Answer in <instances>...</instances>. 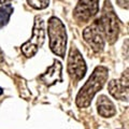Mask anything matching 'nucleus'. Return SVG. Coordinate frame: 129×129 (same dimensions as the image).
Returning <instances> with one entry per match:
<instances>
[{"mask_svg":"<svg viewBox=\"0 0 129 129\" xmlns=\"http://www.w3.org/2000/svg\"><path fill=\"white\" fill-rule=\"evenodd\" d=\"M2 92H3V90H2V88L0 87V95H2Z\"/></svg>","mask_w":129,"mask_h":129,"instance_id":"14","label":"nucleus"},{"mask_svg":"<svg viewBox=\"0 0 129 129\" xmlns=\"http://www.w3.org/2000/svg\"><path fill=\"white\" fill-rule=\"evenodd\" d=\"M61 70H62L61 63L58 60H54L53 66L47 68L45 73H43L40 76V80L44 82V84H46L47 86H51L56 82L61 81Z\"/></svg>","mask_w":129,"mask_h":129,"instance_id":"9","label":"nucleus"},{"mask_svg":"<svg viewBox=\"0 0 129 129\" xmlns=\"http://www.w3.org/2000/svg\"><path fill=\"white\" fill-rule=\"evenodd\" d=\"M8 1H10V0H0V2H1V3H6Z\"/></svg>","mask_w":129,"mask_h":129,"instance_id":"13","label":"nucleus"},{"mask_svg":"<svg viewBox=\"0 0 129 129\" xmlns=\"http://www.w3.org/2000/svg\"><path fill=\"white\" fill-rule=\"evenodd\" d=\"M109 76L108 69L103 66H98L94 70L92 74L89 76L87 82L81 88L78 96H76L75 102L79 108H87L89 107L94 96L98 92L103 85L106 84Z\"/></svg>","mask_w":129,"mask_h":129,"instance_id":"1","label":"nucleus"},{"mask_svg":"<svg viewBox=\"0 0 129 129\" xmlns=\"http://www.w3.org/2000/svg\"><path fill=\"white\" fill-rule=\"evenodd\" d=\"M13 13V7L11 5H5L0 8V29L6 26Z\"/></svg>","mask_w":129,"mask_h":129,"instance_id":"11","label":"nucleus"},{"mask_svg":"<svg viewBox=\"0 0 129 129\" xmlns=\"http://www.w3.org/2000/svg\"><path fill=\"white\" fill-rule=\"evenodd\" d=\"M99 0H79L74 9V17L76 21L86 23L98 13Z\"/></svg>","mask_w":129,"mask_h":129,"instance_id":"7","label":"nucleus"},{"mask_svg":"<svg viewBox=\"0 0 129 129\" xmlns=\"http://www.w3.org/2000/svg\"><path fill=\"white\" fill-rule=\"evenodd\" d=\"M48 37L52 52L59 57L63 58L67 46V32L62 22L57 17H51L48 21Z\"/></svg>","mask_w":129,"mask_h":129,"instance_id":"2","label":"nucleus"},{"mask_svg":"<svg viewBox=\"0 0 129 129\" xmlns=\"http://www.w3.org/2000/svg\"><path fill=\"white\" fill-rule=\"evenodd\" d=\"M86 64L82 57V54L78 51V48L72 47L68 57V73L75 81H80L84 78L86 73Z\"/></svg>","mask_w":129,"mask_h":129,"instance_id":"6","label":"nucleus"},{"mask_svg":"<svg viewBox=\"0 0 129 129\" xmlns=\"http://www.w3.org/2000/svg\"><path fill=\"white\" fill-rule=\"evenodd\" d=\"M28 5L36 10H43L47 8L50 0H27Z\"/></svg>","mask_w":129,"mask_h":129,"instance_id":"12","label":"nucleus"},{"mask_svg":"<svg viewBox=\"0 0 129 129\" xmlns=\"http://www.w3.org/2000/svg\"><path fill=\"white\" fill-rule=\"evenodd\" d=\"M109 92L118 100L128 99V70L119 80H112L109 83Z\"/></svg>","mask_w":129,"mask_h":129,"instance_id":"8","label":"nucleus"},{"mask_svg":"<svg viewBox=\"0 0 129 129\" xmlns=\"http://www.w3.org/2000/svg\"><path fill=\"white\" fill-rule=\"evenodd\" d=\"M98 113L102 117H112L116 114V110L113 102L107 96H100L97 101Z\"/></svg>","mask_w":129,"mask_h":129,"instance_id":"10","label":"nucleus"},{"mask_svg":"<svg viewBox=\"0 0 129 129\" xmlns=\"http://www.w3.org/2000/svg\"><path fill=\"white\" fill-rule=\"evenodd\" d=\"M83 38L89 44L92 51L99 53L103 50L104 44H106V38H104V35L98 21H96L92 25L88 26L83 31Z\"/></svg>","mask_w":129,"mask_h":129,"instance_id":"5","label":"nucleus"},{"mask_svg":"<svg viewBox=\"0 0 129 129\" xmlns=\"http://www.w3.org/2000/svg\"><path fill=\"white\" fill-rule=\"evenodd\" d=\"M45 40V29H44V21L37 16L35 19V26H34V32H32V38L29 41L25 42L22 45L21 50L22 53L26 57L30 58L37 54V52L40 47L42 46Z\"/></svg>","mask_w":129,"mask_h":129,"instance_id":"4","label":"nucleus"},{"mask_svg":"<svg viewBox=\"0 0 129 129\" xmlns=\"http://www.w3.org/2000/svg\"><path fill=\"white\" fill-rule=\"evenodd\" d=\"M98 23L101 27L104 38L108 40V42L114 43L118 37L119 23L109 0H106V5L103 7L101 17L98 19Z\"/></svg>","mask_w":129,"mask_h":129,"instance_id":"3","label":"nucleus"}]
</instances>
